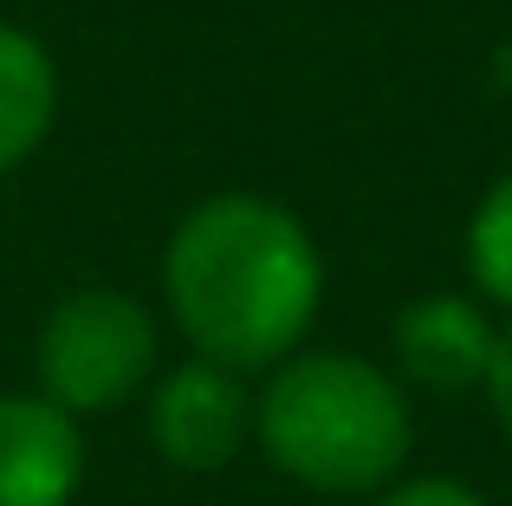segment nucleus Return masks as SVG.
<instances>
[{
    "label": "nucleus",
    "mask_w": 512,
    "mask_h": 506,
    "mask_svg": "<svg viewBox=\"0 0 512 506\" xmlns=\"http://www.w3.org/2000/svg\"><path fill=\"white\" fill-rule=\"evenodd\" d=\"M163 299L195 357L247 377L305 344L325 299V260L286 202L227 189L175 221L163 247Z\"/></svg>",
    "instance_id": "1"
},
{
    "label": "nucleus",
    "mask_w": 512,
    "mask_h": 506,
    "mask_svg": "<svg viewBox=\"0 0 512 506\" xmlns=\"http://www.w3.org/2000/svg\"><path fill=\"white\" fill-rule=\"evenodd\" d=\"M253 442L312 494H383L415 448V416L383 364L350 351H292L253 396Z\"/></svg>",
    "instance_id": "2"
},
{
    "label": "nucleus",
    "mask_w": 512,
    "mask_h": 506,
    "mask_svg": "<svg viewBox=\"0 0 512 506\" xmlns=\"http://www.w3.org/2000/svg\"><path fill=\"white\" fill-rule=\"evenodd\" d=\"M33 370L65 416H111L156 377V318L124 286H78L39 325Z\"/></svg>",
    "instance_id": "3"
},
{
    "label": "nucleus",
    "mask_w": 512,
    "mask_h": 506,
    "mask_svg": "<svg viewBox=\"0 0 512 506\" xmlns=\"http://www.w3.org/2000/svg\"><path fill=\"white\" fill-rule=\"evenodd\" d=\"M253 435V396L240 370L182 357L150 390V442L175 474H221Z\"/></svg>",
    "instance_id": "4"
},
{
    "label": "nucleus",
    "mask_w": 512,
    "mask_h": 506,
    "mask_svg": "<svg viewBox=\"0 0 512 506\" xmlns=\"http://www.w3.org/2000/svg\"><path fill=\"white\" fill-rule=\"evenodd\" d=\"M493 338H500V325H493V318L480 312V299H467V292H422V299H409L396 312V325H389L396 370L409 383H422V390H441V396L480 390Z\"/></svg>",
    "instance_id": "5"
},
{
    "label": "nucleus",
    "mask_w": 512,
    "mask_h": 506,
    "mask_svg": "<svg viewBox=\"0 0 512 506\" xmlns=\"http://www.w3.org/2000/svg\"><path fill=\"white\" fill-rule=\"evenodd\" d=\"M85 435L46 396H0V506H72Z\"/></svg>",
    "instance_id": "6"
},
{
    "label": "nucleus",
    "mask_w": 512,
    "mask_h": 506,
    "mask_svg": "<svg viewBox=\"0 0 512 506\" xmlns=\"http://www.w3.org/2000/svg\"><path fill=\"white\" fill-rule=\"evenodd\" d=\"M59 124V65L26 26L0 20V176L33 163Z\"/></svg>",
    "instance_id": "7"
},
{
    "label": "nucleus",
    "mask_w": 512,
    "mask_h": 506,
    "mask_svg": "<svg viewBox=\"0 0 512 506\" xmlns=\"http://www.w3.org/2000/svg\"><path fill=\"white\" fill-rule=\"evenodd\" d=\"M467 273H474L480 299L512 312V169L480 195L474 221H467Z\"/></svg>",
    "instance_id": "8"
},
{
    "label": "nucleus",
    "mask_w": 512,
    "mask_h": 506,
    "mask_svg": "<svg viewBox=\"0 0 512 506\" xmlns=\"http://www.w3.org/2000/svg\"><path fill=\"white\" fill-rule=\"evenodd\" d=\"M370 506H487V494H474L467 481H448V474H415L402 487H383Z\"/></svg>",
    "instance_id": "9"
},
{
    "label": "nucleus",
    "mask_w": 512,
    "mask_h": 506,
    "mask_svg": "<svg viewBox=\"0 0 512 506\" xmlns=\"http://www.w3.org/2000/svg\"><path fill=\"white\" fill-rule=\"evenodd\" d=\"M480 390H487V409H493V422H500V435L512 442V318L500 325V338H493V357H487Z\"/></svg>",
    "instance_id": "10"
},
{
    "label": "nucleus",
    "mask_w": 512,
    "mask_h": 506,
    "mask_svg": "<svg viewBox=\"0 0 512 506\" xmlns=\"http://www.w3.org/2000/svg\"><path fill=\"white\" fill-rule=\"evenodd\" d=\"M493 85L512 98V39H500V52H493Z\"/></svg>",
    "instance_id": "11"
}]
</instances>
